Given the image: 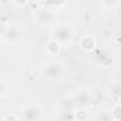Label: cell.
<instances>
[{
	"label": "cell",
	"mask_w": 121,
	"mask_h": 121,
	"mask_svg": "<svg viewBox=\"0 0 121 121\" xmlns=\"http://www.w3.org/2000/svg\"><path fill=\"white\" fill-rule=\"evenodd\" d=\"M74 27L67 23V22H60V23H56L51 30H50V39H54L57 40L63 47H67L73 43L74 40Z\"/></svg>",
	"instance_id": "cell-1"
},
{
	"label": "cell",
	"mask_w": 121,
	"mask_h": 121,
	"mask_svg": "<svg viewBox=\"0 0 121 121\" xmlns=\"http://www.w3.org/2000/svg\"><path fill=\"white\" fill-rule=\"evenodd\" d=\"M43 76L46 80L53 83H60L64 78V66L58 60H48L43 66Z\"/></svg>",
	"instance_id": "cell-2"
},
{
	"label": "cell",
	"mask_w": 121,
	"mask_h": 121,
	"mask_svg": "<svg viewBox=\"0 0 121 121\" xmlns=\"http://www.w3.org/2000/svg\"><path fill=\"white\" fill-rule=\"evenodd\" d=\"M56 19H57L56 12L51 10V9H48V7H46V6H40V4H39V7H37V9L34 10V13H33V20H34V23H36L37 26H41V27H44V26H51V24L56 22Z\"/></svg>",
	"instance_id": "cell-3"
},
{
	"label": "cell",
	"mask_w": 121,
	"mask_h": 121,
	"mask_svg": "<svg viewBox=\"0 0 121 121\" xmlns=\"http://www.w3.org/2000/svg\"><path fill=\"white\" fill-rule=\"evenodd\" d=\"M23 37V31L17 24L10 23L6 27H2V43L3 44H9V46H14L17 44Z\"/></svg>",
	"instance_id": "cell-4"
},
{
	"label": "cell",
	"mask_w": 121,
	"mask_h": 121,
	"mask_svg": "<svg viewBox=\"0 0 121 121\" xmlns=\"http://www.w3.org/2000/svg\"><path fill=\"white\" fill-rule=\"evenodd\" d=\"M41 108L39 104H27L20 108V120L22 121H40Z\"/></svg>",
	"instance_id": "cell-5"
},
{
	"label": "cell",
	"mask_w": 121,
	"mask_h": 121,
	"mask_svg": "<svg viewBox=\"0 0 121 121\" xmlns=\"http://www.w3.org/2000/svg\"><path fill=\"white\" fill-rule=\"evenodd\" d=\"M73 98H74V103H76V108H78V107L87 108L91 104L93 95L88 90H78L77 93L73 94Z\"/></svg>",
	"instance_id": "cell-6"
},
{
	"label": "cell",
	"mask_w": 121,
	"mask_h": 121,
	"mask_svg": "<svg viewBox=\"0 0 121 121\" xmlns=\"http://www.w3.org/2000/svg\"><path fill=\"white\" fill-rule=\"evenodd\" d=\"M78 44H80V48L83 50V51H93L94 48H95V46H97V41H95V37L93 36V34H83L81 37H80V41H78Z\"/></svg>",
	"instance_id": "cell-7"
},
{
	"label": "cell",
	"mask_w": 121,
	"mask_h": 121,
	"mask_svg": "<svg viewBox=\"0 0 121 121\" xmlns=\"http://www.w3.org/2000/svg\"><path fill=\"white\" fill-rule=\"evenodd\" d=\"M61 48H63V46L54 39H48L47 43H46V51H47L48 56H57L61 51Z\"/></svg>",
	"instance_id": "cell-8"
},
{
	"label": "cell",
	"mask_w": 121,
	"mask_h": 121,
	"mask_svg": "<svg viewBox=\"0 0 121 121\" xmlns=\"http://www.w3.org/2000/svg\"><path fill=\"white\" fill-rule=\"evenodd\" d=\"M107 93L112 98H120L121 97V80H115L110 83L107 87Z\"/></svg>",
	"instance_id": "cell-9"
},
{
	"label": "cell",
	"mask_w": 121,
	"mask_h": 121,
	"mask_svg": "<svg viewBox=\"0 0 121 121\" xmlns=\"http://www.w3.org/2000/svg\"><path fill=\"white\" fill-rule=\"evenodd\" d=\"M58 110H76V103L73 95H66L58 101Z\"/></svg>",
	"instance_id": "cell-10"
},
{
	"label": "cell",
	"mask_w": 121,
	"mask_h": 121,
	"mask_svg": "<svg viewBox=\"0 0 121 121\" xmlns=\"http://www.w3.org/2000/svg\"><path fill=\"white\" fill-rule=\"evenodd\" d=\"M90 120V112L87 108H76L74 110V121H88Z\"/></svg>",
	"instance_id": "cell-11"
},
{
	"label": "cell",
	"mask_w": 121,
	"mask_h": 121,
	"mask_svg": "<svg viewBox=\"0 0 121 121\" xmlns=\"http://www.w3.org/2000/svg\"><path fill=\"white\" fill-rule=\"evenodd\" d=\"M58 121H74V110H60L57 114Z\"/></svg>",
	"instance_id": "cell-12"
},
{
	"label": "cell",
	"mask_w": 121,
	"mask_h": 121,
	"mask_svg": "<svg viewBox=\"0 0 121 121\" xmlns=\"http://www.w3.org/2000/svg\"><path fill=\"white\" fill-rule=\"evenodd\" d=\"M110 114H111V117H112L114 121H121V103L114 104L112 108H111V111H110Z\"/></svg>",
	"instance_id": "cell-13"
},
{
	"label": "cell",
	"mask_w": 121,
	"mask_h": 121,
	"mask_svg": "<svg viewBox=\"0 0 121 121\" xmlns=\"http://www.w3.org/2000/svg\"><path fill=\"white\" fill-rule=\"evenodd\" d=\"M95 121H114L111 114L107 112V111H100L97 115H95Z\"/></svg>",
	"instance_id": "cell-14"
},
{
	"label": "cell",
	"mask_w": 121,
	"mask_h": 121,
	"mask_svg": "<svg viewBox=\"0 0 121 121\" xmlns=\"http://www.w3.org/2000/svg\"><path fill=\"white\" fill-rule=\"evenodd\" d=\"M7 90H9L7 81H6V78H4V77H2V80H0V98H4V97H6Z\"/></svg>",
	"instance_id": "cell-15"
},
{
	"label": "cell",
	"mask_w": 121,
	"mask_h": 121,
	"mask_svg": "<svg viewBox=\"0 0 121 121\" xmlns=\"http://www.w3.org/2000/svg\"><path fill=\"white\" fill-rule=\"evenodd\" d=\"M121 2H118V0H104V2L101 3L103 7H107V9H111V7H117L120 6Z\"/></svg>",
	"instance_id": "cell-16"
},
{
	"label": "cell",
	"mask_w": 121,
	"mask_h": 121,
	"mask_svg": "<svg viewBox=\"0 0 121 121\" xmlns=\"http://www.w3.org/2000/svg\"><path fill=\"white\" fill-rule=\"evenodd\" d=\"M2 121H22V120H20V115L17 114H4L2 117Z\"/></svg>",
	"instance_id": "cell-17"
},
{
	"label": "cell",
	"mask_w": 121,
	"mask_h": 121,
	"mask_svg": "<svg viewBox=\"0 0 121 121\" xmlns=\"http://www.w3.org/2000/svg\"><path fill=\"white\" fill-rule=\"evenodd\" d=\"M12 4L17 6V7H24V6H27V4H29V2H27V0H23V2H22V0H13Z\"/></svg>",
	"instance_id": "cell-18"
},
{
	"label": "cell",
	"mask_w": 121,
	"mask_h": 121,
	"mask_svg": "<svg viewBox=\"0 0 121 121\" xmlns=\"http://www.w3.org/2000/svg\"><path fill=\"white\" fill-rule=\"evenodd\" d=\"M120 77H121V66H120Z\"/></svg>",
	"instance_id": "cell-19"
}]
</instances>
